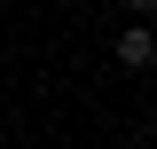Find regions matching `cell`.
Instances as JSON below:
<instances>
[{"label":"cell","instance_id":"1","mask_svg":"<svg viewBox=\"0 0 157 149\" xmlns=\"http://www.w3.org/2000/svg\"><path fill=\"white\" fill-rule=\"evenodd\" d=\"M118 63H126V71H149L157 63V32L149 24H126V32H118Z\"/></svg>","mask_w":157,"mask_h":149},{"label":"cell","instance_id":"2","mask_svg":"<svg viewBox=\"0 0 157 149\" xmlns=\"http://www.w3.org/2000/svg\"><path fill=\"white\" fill-rule=\"evenodd\" d=\"M126 8H134V16H149V8H157V0H126Z\"/></svg>","mask_w":157,"mask_h":149}]
</instances>
